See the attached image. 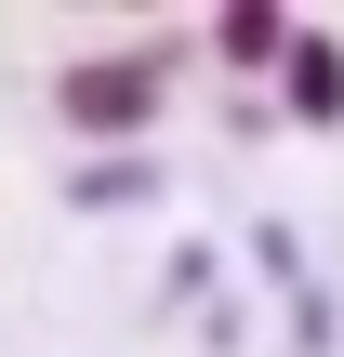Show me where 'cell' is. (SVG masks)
Returning <instances> with one entry per match:
<instances>
[{
  "instance_id": "obj_1",
  "label": "cell",
  "mask_w": 344,
  "mask_h": 357,
  "mask_svg": "<svg viewBox=\"0 0 344 357\" xmlns=\"http://www.w3.org/2000/svg\"><path fill=\"white\" fill-rule=\"evenodd\" d=\"M199 66V40L186 26H159V40H119V53H66L53 66V119L93 146V159H119V146H146L159 132V106H172V79Z\"/></svg>"
},
{
  "instance_id": "obj_2",
  "label": "cell",
  "mask_w": 344,
  "mask_h": 357,
  "mask_svg": "<svg viewBox=\"0 0 344 357\" xmlns=\"http://www.w3.org/2000/svg\"><path fill=\"white\" fill-rule=\"evenodd\" d=\"M292 40H305V26H292V13H265V0H225V13L199 26V53H212V66H239V79H278V66H292Z\"/></svg>"
},
{
  "instance_id": "obj_3",
  "label": "cell",
  "mask_w": 344,
  "mask_h": 357,
  "mask_svg": "<svg viewBox=\"0 0 344 357\" xmlns=\"http://www.w3.org/2000/svg\"><path fill=\"white\" fill-rule=\"evenodd\" d=\"M278 93H292V119H305V132H344V40H331V26H305V40H292Z\"/></svg>"
},
{
  "instance_id": "obj_4",
  "label": "cell",
  "mask_w": 344,
  "mask_h": 357,
  "mask_svg": "<svg viewBox=\"0 0 344 357\" xmlns=\"http://www.w3.org/2000/svg\"><path fill=\"white\" fill-rule=\"evenodd\" d=\"M66 199H80V212H133V199H159V159H146V146L80 159V172H66Z\"/></svg>"
}]
</instances>
